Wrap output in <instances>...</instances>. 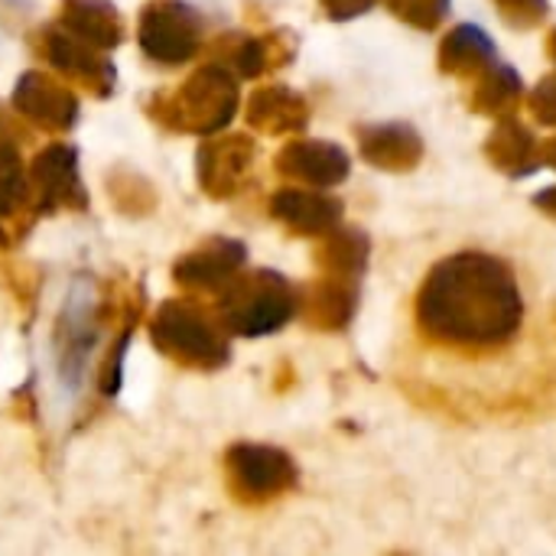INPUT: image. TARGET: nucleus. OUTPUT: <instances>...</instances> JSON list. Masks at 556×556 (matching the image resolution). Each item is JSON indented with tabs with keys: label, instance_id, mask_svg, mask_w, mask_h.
Instances as JSON below:
<instances>
[{
	"label": "nucleus",
	"instance_id": "f257e3e1",
	"mask_svg": "<svg viewBox=\"0 0 556 556\" xmlns=\"http://www.w3.org/2000/svg\"><path fill=\"white\" fill-rule=\"evenodd\" d=\"M521 323V296L511 270L485 254L443 261L420 293V326L446 345H502Z\"/></svg>",
	"mask_w": 556,
	"mask_h": 556
},
{
	"label": "nucleus",
	"instance_id": "f03ea898",
	"mask_svg": "<svg viewBox=\"0 0 556 556\" xmlns=\"http://www.w3.org/2000/svg\"><path fill=\"white\" fill-rule=\"evenodd\" d=\"M397 7H401L397 13H407V16H414V13H424V16H420V23H424V26H433V23L443 16V10H446V0H401Z\"/></svg>",
	"mask_w": 556,
	"mask_h": 556
},
{
	"label": "nucleus",
	"instance_id": "7ed1b4c3",
	"mask_svg": "<svg viewBox=\"0 0 556 556\" xmlns=\"http://www.w3.org/2000/svg\"><path fill=\"white\" fill-rule=\"evenodd\" d=\"M554 153H556V143H554Z\"/></svg>",
	"mask_w": 556,
	"mask_h": 556
}]
</instances>
